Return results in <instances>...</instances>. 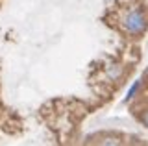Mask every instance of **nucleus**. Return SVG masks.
I'll return each instance as SVG.
<instances>
[{
  "mask_svg": "<svg viewBox=\"0 0 148 146\" xmlns=\"http://www.w3.org/2000/svg\"><path fill=\"white\" fill-rule=\"evenodd\" d=\"M146 24H148L146 15H145V11H141V10H132L122 20V28L126 30L130 35L143 33V31L146 30Z\"/></svg>",
  "mask_w": 148,
  "mask_h": 146,
  "instance_id": "1",
  "label": "nucleus"
},
{
  "mask_svg": "<svg viewBox=\"0 0 148 146\" xmlns=\"http://www.w3.org/2000/svg\"><path fill=\"white\" fill-rule=\"evenodd\" d=\"M141 83H143L141 80L133 81V85H132V87L128 89V93H126V98H124V100H126V102H128V100H132V98H133V96H135V94H137V91H139V87H141Z\"/></svg>",
  "mask_w": 148,
  "mask_h": 146,
  "instance_id": "2",
  "label": "nucleus"
},
{
  "mask_svg": "<svg viewBox=\"0 0 148 146\" xmlns=\"http://www.w3.org/2000/svg\"><path fill=\"white\" fill-rule=\"evenodd\" d=\"M120 74H122V67H120V65H109V68H108V76H109V78L117 80Z\"/></svg>",
  "mask_w": 148,
  "mask_h": 146,
  "instance_id": "3",
  "label": "nucleus"
},
{
  "mask_svg": "<svg viewBox=\"0 0 148 146\" xmlns=\"http://www.w3.org/2000/svg\"><path fill=\"white\" fill-rule=\"evenodd\" d=\"M100 144H119V141H111V139H106V141H100Z\"/></svg>",
  "mask_w": 148,
  "mask_h": 146,
  "instance_id": "4",
  "label": "nucleus"
},
{
  "mask_svg": "<svg viewBox=\"0 0 148 146\" xmlns=\"http://www.w3.org/2000/svg\"><path fill=\"white\" fill-rule=\"evenodd\" d=\"M143 120H145V124L148 126V115H145V117H143Z\"/></svg>",
  "mask_w": 148,
  "mask_h": 146,
  "instance_id": "5",
  "label": "nucleus"
},
{
  "mask_svg": "<svg viewBox=\"0 0 148 146\" xmlns=\"http://www.w3.org/2000/svg\"><path fill=\"white\" fill-rule=\"evenodd\" d=\"M146 74H148V68H146Z\"/></svg>",
  "mask_w": 148,
  "mask_h": 146,
  "instance_id": "6",
  "label": "nucleus"
}]
</instances>
